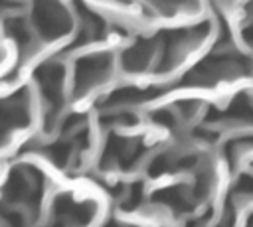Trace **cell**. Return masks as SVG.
<instances>
[{"mask_svg":"<svg viewBox=\"0 0 253 227\" xmlns=\"http://www.w3.org/2000/svg\"><path fill=\"white\" fill-rule=\"evenodd\" d=\"M152 49H154L152 43L138 41L134 47H130L128 51H125V59H123L125 67L128 71H140V69H144L146 63H148V59H150V55H152Z\"/></svg>","mask_w":253,"mask_h":227,"instance_id":"6da1fadb","label":"cell"}]
</instances>
